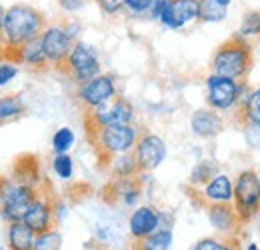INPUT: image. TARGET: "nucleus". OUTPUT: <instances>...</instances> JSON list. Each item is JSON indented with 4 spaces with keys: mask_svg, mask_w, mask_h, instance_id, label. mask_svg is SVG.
<instances>
[{
    "mask_svg": "<svg viewBox=\"0 0 260 250\" xmlns=\"http://www.w3.org/2000/svg\"><path fill=\"white\" fill-rule=\"evenodd\" d=\"M62 72L72 76L74 82L82 84V82H88L90 78H94L100 74V56H98V50L84 42V40H76L72 44V50L68 54L64 63Z\"/></svg>",
    "mask_w": 260,
    "mask_h": 250,
    "instance_id": "6",
    "label": "nucleus"
},
{
    "mask_svg": "<svg viewBox=\"0 0 260 250\" xmlns=\"http://www.w3.org/2000/svg\"><path fill=\"white\" fill-rule=\"evenodd\" d=\"M246 250H260L258 246H256V244H248V248Z\"/></svg>",
    "mask_w": 260,
    "mask_h": 250,
    "instance_id": "41",
    "label": "nucleus"
},
{
    "mask_svg": "<svg viewBox=\"0 0 260 250\" xmlns=\"http://www.w3.org/2000/svg\"><path fill=\"white\" fill-rule=\"evenodd\" d=\"M192 250H234L224 240H216V238H202L198 240Z\"/></svg>",
    "mask_w": 260,
    "mask_h": 250,
    "instance_id": "34",
    "label": "nucleus"
},
{
    "mask_svg": "<svg viewBox=\"0 0 260 250\" xmlns=\"http://www.w3.org/2000/svg\"><path fill=\"white\" fill-rule=\"evenodd\" d=\"M244 140L250 148H260V126L258 124H246L244 128Z\"/></svg>",
    "mask_w": 260,
    "mask_h": 250,
    "instance_id": "35",
    "label": "nucleus"
},
{
    "mask_svg": "<svg viewBox=\"0 0 260 250\" xmlns=\"http://www.w3.org/2000/svg\"><path fill=\"white\" fill-rule=\"evenodd\" d=\"M46 26L44 14L26 2H16L4 10V60L10 52L18 50L22 44L40 36Z\"/></svg>",
    "mask_w": 260,
    "mask_h": 250,
    "instance_id": "1",
    "label": "nucleus"
},
{
    "mask_svg": "<svg viewBox=\"0 0 260 250\" xmlns=\"http://www.w3.org/2000/svg\"><path fill=\"white\" fill-rule=\"evenodd\" d=\"M238 36H242V38L260 36V12H248V14L242 18Z\"/></svg>",
    "mask_w": 260,
    "mask_h": 250,
    "instance_id": "30",
    "label": "nucleus"
},
{
    "mask_svg": "<svg viewBox=\"0 0 260 250\" xmlns=\"http://www.w3.org/2000/svg\"><path fill=\"white\" fill-rule=\"evenodd\" d=\"M242 84L240 80L228 78V76H220L210 72L206 76V104L208 108L216 110V112H228L232 110L242 96Z\"/></svg>",
    "mask_w": 260,
    "mask_h": 250,
    "instance_id": "7",
    "label": "nucleus"
},
{
    "mask_svg": "<svg viewBox=\"0 0 260 250\" xmlns=\"http://www.w3.org/2000/svg\"><path fill=\"white\" fill-rule=\"evenodd\" d=\"M58 2V6L68 12V14H74V12H78V10H82L84 8V4L88 2V0H56Z\"/></svg>",
    "mask_w": 260,
    "mask_h": 250,
    "instance_id": "36",
    "label": "nucleus"
},
{
    "mask_svg": "<svg viewBox=\"0 0 260 250\" xmlns=\"http://www.w3.org/2000/svg\"><path fill=\"white\" fill-rule=\"evenodd\" d=\"M190 128H192V132L198 138L208 140V138H214V136H218L222 132L224 120H222L220 112H216V110L206 106V108L196 110L194 114L190 116Z\"/></svg>",
    "mask_w": 260,
    "mask_h": 250,
    "instance_id": "17",
    "label": "nucleus"
},
{
    "mask_svg": "<svg viewBox=\"0 0 260 250\" xmlns=\"http://www.w3.org/2000/svg\"><path fill=\"white\" fill-rule=\"evenodd\" d=\"M206 214H208V222L212 224V228H216L220 232L234 230L236 224L240 222L232 204H210Z\"/></svg>",
    "mask_w": 260,
    "mask_h": 250,
    "instance_id": "19",
    "label": "nucleus"
},
{
    "mask_svg": "<svg viewBox=\"0 0 260 250\" xmlns=\"http://www.w3.org/2000/svg\"><path fill=\"white\" fill-rule=\"evenodd\" d=\"M160 214H162V212H158V210H156L154 206H150V204L138 206L128 218L130 234H132L136 240H140V238L152 234L154 230L160 228Z\"/></svg>",
    "mask_w": 260,
    "mask_h": 250,
    "instance_id": "15",
    "label": "nucleus"
},
{
    "mask_svg": "<svg viewBox=\"0 0 260 250\" xmlns=\"http://www.w3.org/2000/svg\"><path fill=\"white\" fill-rule=\"evenodd\" d=\"M132 120H134L132 104L122 96H114L112 100L100 104L96 108L86 110L84 126L86 128H100V126L132 124Z\"/></svg>",
    "mask_w": 260,
    "mask_h": 250,
    "instance_id": "8",
    "label": "nucleus"
},
{
    "mask_svg": "<svg viewBox=\"0 0 260 250\" xmlns=\"http://www.w3.org/2000/svg\"><path fill=\"white\" fill-rule=\"evenodd\" d=\"M40 40H42V48L48 58V64L62 72L66 58L74 44V40L66 32L64 24H46L40 34Z\"/></svg>",
    "mask_w": 260,
    "mask_h": 250,
    "instance_id": "9",
    "label": "nucleus"
},
{
    "mask_svg": "<svg viewBox=\"0 0 260 250\" xmlns=\"http://www.w3.org/2000/svg\"><path fill=\"white\" fill-rule=\"evenodd\" d=\"M6 60H10V63H14V64H22V66H26V68H30V70H46V68H50L48 58H46V54H44V48H42L40 36L28 40V42L22 44L18 50L10 52V54L6 56Z\"/></svg>",
    "mask_w": 260,
    "mask_h": 250,
    "instance_id": "14",
    "label": "nucleus"
},
{
    "mask_svg": "<svg viewBox=\"0 0 260 250\" xmlns=\"http://www.w3.org/2000/svg\"><path fill=\"white\" fill-rule=\"evenodd\" d=\"M94 2L106 16H116L124 10V0H94Z\"/></svg>",
    "mask_w": 260,
    "mask_h": 250,
    "instance_id": "33",
    "label": "nucleus"
},
{
    "mask_svg": "<svg viewBox=\"0 0 260 250\" xmlns=\"http://www.w3.org/2000/svg\"><path fill=\"white\" fill-rule=\"evenodd\" d=\"M62 248V236L58 230L50 228L42 234H36L32 250H60Z\"/></svg>",
    "mask_w": 260,
    "mask_h": 250,
    "instance_id": "27",
    "label": "nucleus"
},
{
    "mask_svg": "<svg viewBox=\"0 0 260 250\" xmlns=\"http://www.w3.org/2000/svg\"><path fill=\"white\" fill-rule=\"evenodd\" d=\"M200 0H170L158 22L168 30H182L188 24L198 22Z\"/></svg>",
    "mask_w": 260,
    "mask_h": 250,
    "instance_id": "13",
    "label": "nucleus"
},
{
    "mask_svg": "<svg viewBox=\"0 0 260 250\" xmlns=\"http://www.w3.org/2000/svg\"><path fill=\"white\" fill-rule=\"evenodd\" d=\"M18 76V66L10 60H2L0 63V88L6 86L8 82H12Z\"/></svg>",
    "mask_w": 260,
    "mask_h": 250,
    "instance_id": "32",
    "label": "nucleus"
},
{
    "mask_svg": "<svg viewBox=\"0 0 260 250\" xmlns=\"http://www.w3.org/2000/svg\"><path fill=\"white\" fill-rule=\"evenodd\" d=\"M168 2H170V0H152L150 10H148V16H150L152 20H158V18H160V14L164 12V8L168 6Z\"/></svg>",
    "mask_w": 260,
    "mask_h": 250,
    "instance_id": "37",
    "label": "nucleus"
},
{
    "mask_svg": "<svg viewBox=\"0 0 260 250\" xmlns=\"http://www.w3.org/2000/svg\"><path fill=\"white\" fill-rule=\"evenodd\" d=\"M116 96V82L110 74H98L94 78H90L88 82H82L78 84V90H76V100L86 108H96L100 104L112 100Z\"/></svg>",
    "mask_w": 260,
    "mask_h": 250,
    "instance_id": "10",
    "label": "nucleus"
},
{
    "mask_svg": "<svg viewBox=\"0 0 260 250\" xmlns=\"http://www.w3.org/2000/svg\"><path fill=\"white\" fill-rule=\"evenodd\" d=\"M240 102H242V112H240L242 120L246 124L260 126V86H256L248 94H242Z\"/></svg>",
    "mask_w": 260,
    "mask_h": 250,
    "instance_id": "24",
    "label": "nucleus"
},
{
    "mask_svg": "<svg viewBox=\"0 0 260 250\" xmlns=\"http://www.w3.org/2000/svg\"><path fill=\"white\" fill-rule=\"evenodd\" d=\"M172 246V230L158 228L152 234L138 240V250H170Z\"/></svg>",
    "mask_w": 260,
    "mask_h": 250,
    "instance_id": "25",
    "label": "nucleus"
},
{
    "mask_svg": "<svg viewBox=\"0 0 260 250\" xmlns=\"http://www.w3.org/2000/svg\"><path fill=\"white\" fill-rule=\"evenodd\" d=\"M232 206L240 222L250 220L260 210V176L252 168H246L238 174L234 182Z\"/></svg>",
    "mask_w": 260,
    "mask_h": 250,
    "instance_id": "5",
    "label": "nucleus"
},
{
    "mask_svg": "<svg viewBox=\"0 0 260 250\" xmlns=\"http://www.w3.org/2000/svg\"><path fill=\"white\" fill-rule=\"evenodd\" d=\"M202 198L208 204H232L234 198V182L224 172H216L200 190Z\"/></svg>",
    "mask_w": 260,
    "mask_h": 250,
    "instance_id": "16",
    "label": "nucleus"
},
{
    "mask_svg": "<svg viewBox=\"0 0 260 250\" xmlns=\"http://www.w3.org/2000/svg\"><path fill=\"white\" fill-rule=\"evenodd\" d=\"M38 188L22 184L12 176H0V214L8 222L22 220L34 202Z\"/></svg>",
    "mask_w": 260,
    "mask_h": 250,
    "instance_id": "4",
    "label": "nucleus"
},
{
    "mask_svg": "<svg viewBox=\"0 0 260 250\" xmlns=\"http://www.w3.org/2000/svg\"><path fill=\"white\" fill-rule=\"evenodd\" d=\"M24 224H28V228L32 230L34 234H42L50 228H54V222H56V214H54V200L42 192L38 186V194L34 198V202L28 206L24 218Z\"/></svg>",
    "mask_w": 260,
    "mask_h": 250,
    "instance_id": "12",
    "label": "nucleus"
},
{
    "mask_svg": "<svg viewBox=\"0 0 260 250\" xmlns=\"http://www.w3.org/2000/svg\"><path fill=\"white\" fill-rule=\"evenodd\" d=\"M210 68L214 74L242 80L252 68V50H250V44L246 42V38L232 36V38L224 40L216 48Z\"/></svg>",
    "mask_w": 260,
    "mask_h": 250,
    "instance_id": "2",
    "label": "nucleus"
},
{
    "mask_svg": "<svg viewBox=\"0 0 260 250\" xmlns=\"http://www.w3.org/2000/svg\"><path fill=\"white\" fill-rule=\"evenodd\" d=\"M218 2L224 4V6H228V8H230V4H232V0H218Z\"/></svg>",
    "mask_w": 260,
    "mask_h": 250,
    "instance_id": "40",
    "label": "nucleus"
},
{
    "mask_svg": "<svg viewBox=\"0 0 260 250\" xmlns=\"http://www.w3.org/2000/svg\"><path fill=\"white\" fill-rule=\"evenodd\" d=\"M132 152L136 157L140 172H152L162 164L164 158H166V144L158 134L144 132V134L138 136Z\"/></svg>",
    "mask_w": 260,
    "mask_h": 250,
    "instance_id": "11",
    "label": "nucleus"
},
{
    "mask_svg": "<svg viewBox=\"0 0 260 250\" xmlns=\"http://www.w3.org/2000/svg\"><path fill=\"white\" fill-rule=\"evenodd\" d=\"M228 18V6L220 4L218 0H200L198 8V22L216 24Z\"/></svg>",
    "mask_w": 260,
    "mask_h": 250,
    "instance_id": "23",
    "label": "nucleus"
},
{
    "mask_svg": "<svg viewBox=\"0 0 260 250\" xmlns=\"http://www.w3.org/2000/svg\"><path fill=\"white\" fill-rule=\"evenodd\" d=\"M64 28H66V32H68V36L76 42V40H78V34H80V24H78L76 20H68L64 24Z\"/></svg>",
    "mask_w": 260,
    "mask_h": 250,
    "instance_id": "38",
    "label": "nucleus"
},
{
    "mask_svg": "<svg viewBox=\"0 0 260 250\" xmlns=\"http://www.w3.org/2000/svg\"><path fill=\"white\" fill-rule=\"evenodd\" d=\"M36 234L22 220L10 222L8 226V250H32Z\"/></svg>",
    "mask_w": 260,
    "mask_h": 250,
    "instance_id": "20",
    "label": "nucleus"
},
{
    "mask_svg": "<svg viewBox=\"0 0 260 250\" xmlns=\"http://www.w3.org/2000/svg\"><path fill=\"white\" fill-rule=\"evenodd\" d=\"M74 140H76V136H74L72 128H68V126L58 128L52 134V150H54V154H66V152H70V148L74 146Z\"/></svg>",
    "mask_w": 260,
    "mask_h": 250,
    "instance_id": "26",
    "label": "nucleus"
},
{
    "mask_svg": "<svg viewBox=\"0 0 260 250\" xmlns=\"http://www.w3.org/2000/svg\"><path fill=\"white\" fill-rule=\"evenodd\" d=\"M88 140L100 160H110L116 154H124L134 150L138 140V130L132 124L118 126H100V128H86Z\"/></svg>",
    "mask_w": 260,
    "mask_h": 250,
    "instance_id": "3",
    "label": "nucleus"
},
{
    "mask_svg": "<svg viewBox=\"0 0 260 250\" xmlns=\"http://www.w3.org/2000/svg\"><path fill=\"white\" fill-rule=\"evenodd\" d=\"M110 172L114 178H132V176H140V168L134 152H124V154H116L108 160Z\"/></svg>",
    "mask_w": 260,
    "mask_h": 250,
    "instance_id": "21",
    "label": "nucleus"
},
{
    "mask_svg": "<svg viewBox=\"0 0 260 250\" xmlns=\"http://www.w3.org/2000/svg\"><path fill=\"white\" fill-rule=\"evenodd\" d=\"M214 174H216L214 164L208 162V160H204V162H200L198 166H194V170H192V174H190V184H192V186L206 184Z\"/></svg>",
    "mask_w": 260,
    "mask_h": 250,
    "instance_id": "29",
    "label": "nucleus"
},
{
    "mask_svg": "<svg viewBox=\"0 0 260 250\" xmlns=\"http://www.w3.org/2000/svg\"><path fill=\"white\" fill-rule=\"evenodd\" d=\"M10 176L22 184H28V186L38 188L40 186V166H38V158L34 154H22L14 160V166H12V172Z\"/></svg>",
    "mask_w": 260,
    "mask_h": 250,
    "instance_id": "18",
    "label": "nucleus"
},
{
    "mask_svg": "<svg viewBox=\"0 0 260 250\" xmlns=\"http://www.w3.org/2000/svg\"><path fill=\"white\" fill-rule=\"evenodd\" d=\"M152 0H124V10L130 16H144L150 10Z\"/></svg>",
    "mask_w": 260,
    "mask_h": 250,
    "instance_id": "31",
    "label": "nucleus"
},
{
    "mask_svg": "<svg viewBox=\"0 0 260 250\" xmlns=\"http://www.w3.org/2000/svg\"><path fill=\"white\" fill-rule=\"evenodd\" d=\"M52 170L60 180H70L72 174H74V160H72V157L68 152L66 154H54Z\"/></svg>",
    "mask_w": 260,
    "mask_h": 250,
    "instance_id": "28",
    "label": "nucleus"
},
{
    "mask_svg": "<svg viewBox=\"0 0 260 250\" xmlns=\"http://www.w3.org/2000/svg\"><path fill=\"white\" fill-rule=\"evenodd\" d=\"M4 6L0 2V60H4V32H2V24H4Z\"/></svg>",
    "mask_w": 260,
    "mask_h": 250,
    "instance_id": "39",
    "label": "nucleus"
},
{
    "mask_svg": "<svg viewBox=\"0 0 260 250\" xmlns=\"http://www.w3.org/2000/svg\"><path fill=\"white\" fill-rule=\"evenodd\" d=\"M26 112V104L20 94H8L0 98V124L12 122Z\"/></svg>",
    "mask_w": 260,
    "mask_h": 250,
    "instance_id": "22",
    "label": "nucleus"
}]
</instances>
